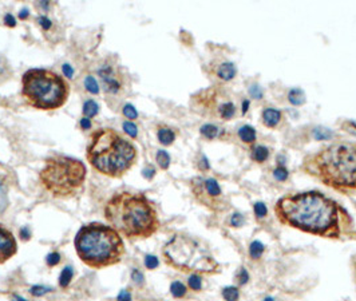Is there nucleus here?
<instances>
[{"mask_svg":"<svg viewBox=\"0 0 356 301\" xmlns=\"http://www.w3.org/2000/svg\"><path fill=\"white\" fill-rule=\"evenodd\" d=\"M278 222L331 240L355 238L354 220L334 198L316 190L287 194L275 204Z\"/></svg>","mask_w":356,"mask_h":301,"instance_id":"obj_1","label":"nucleus"},{"mask_svg":"<svg viewBox=\"0 0 356 301\" xmlns=\"http://www.w3.org/2000/svg\"><path fill=\"white\" fill-rule=\"evenodd\" d=\"M300 169L341 194L356 195V142L338 141L304 157Z\"/></svg>","mask_w":356,"mask_h":301,"instance_id":"obj_2","label":"nucleus"},{"mask_svg":"<svg viewBox=\"0 0 356 301\" xmlns=\"http://www.w3.org/2000/svg\"><path fill=\"white\" fill-rule=\"evenodd\" d=\"M105 218L113 229L129 240L149 238L161 226L158 213L144 194L118 193L105 205Z\"/></svg>","mask_w":356,"mask_h":301,"instance_id":"obj_3","label":"nucleus"},{"mask_svg":"<svg viewBox=\"0 0 356 301\" xmlns=\"http://www.w3.org/2000/svg\"><path fill=\"white\" fill-rule=\"evenodd\" d=\"M87 161L103 175L119 178L128 173L137 159V149L113 128H99L91 135Z\"/></svg>","mask_w":356,"mask_h":301,"instance_id":"obj_4","label":"nucleus"},{"mask_svg":"<svg viewBox=\"0 0 356 301\" xmlns=\"http://www.w3.org/2000/svg\"><path fill=\"white\" fill-rule=\"evenodd\" d=\"M75 249L79 258L93 269L115 265L125 253L121 234L100 222L87 223L79 229L75 237Z\"/></svg>","mask_w":356,"mask_h":301,"instance_id":"obj_5","label":"nucleus"},{"mask_svg":"<svg viewBox=\"0 0 356 301\" xmlns=\"http://www.w3.org/2000/svg\"><path fill=\"white\" fill-rule=\"evenodd\" d=\"M162 256L169 267L182 273L216 274L221 270L210 252L200 241L185 234H174L163 246Z\"/></svg>","mask_w":356,"mask_h":301,"instance_id":"obj_6","label":"nucleus"},{"mask_svg":"<svg viewBox=\"0 0 356 301\" xmlns=\"http://www.w3.org/2000/svg\"><path fill=\"white\" fill-rule=\"evenodd\" d=\"M70 87L56 73L45 68H32L22 78V95L38 110H56L68 99Z\"/></svg>","mask_w":356,"mask_h":301,"instance_id":"obj_7","label":"nucleus"},{"mask_svg":"<svg viewBox=\"0 0 356 301\" xmlns=\"http://www.w3.org/2000/svg\"><path fill=\"white\" fill-rule=\"evenodd\" d=\"M87 170L83 162L71 157L52 156L46 159L39 179L49 193L58 198H68L78 194L83 188Z\"/></svg>","mask_w":356,"mask_h":301,"instance_id":"obj_8","label":"nucleus"},{"mask_svg":"<svg viewBox=\"0 0 356 301\" xmlns=\"http://www.w3.org/2000/svg\"><path fill=\"white\" fill-rule=\"evenodd\" d=\"M192 106L202 115L220 121H232L239 111L236 100L223 86L200 91L192 98Z\"/></svg>","mask_w":356,"mask_h":301,"instance_id":"obj_9","label":"nucleus"},{"mask_svg":"<svg viewBox=\"0 0 356 301\" xmlns=\"http://www.w3.org/2000/svg\"><path fill=\"white\" fill-rule=\"evenodd\" d=\"M190 190L194 200L210 212L221 213L228 207L227 198L217 179L204 175L194 177L190 179Z\"/></svg>","mask_w":356,"mask_h":301,"instance_id":"obj_10","label":"nucleus"},{"mask_svg":"<svg viewBox=\"0 0 356 301\" xmlns=\"http://www.w3.org/2000/svg\"><path fill=\"white\" fill-rule=\"evenodd\" d=\"M98 75H99L102 86L105 89L106 93L109 94H118L119 91H122L123 86H125V78L119 71V68L114 64H109L106 63L98 70Z\"/></svg>","mask_w":356,"mask_h":301,"instance_id":"obj_11","label":"nucleus"},{"mask_svg":"<svg viewBox=\"0 0 356 301\" xmlns=\"http://www.w3.org/2000/svg\"><path fill=\"white\" fill-rule=\"evenodd\" d=\"M17 251L16 240L12 233L0 225V264L8 261L11 257L15 256Z\"/></svg>","mask_w":356,"mask_h":301,"instance_id":"obj_12","label":"nucleus"},{"mask_svg":"<svg viewBox=\"0 0 356 301\" xmlns=\"http://www.w3.org/2000/svg\"><path fill=\"white\" fill-rule=\"evenodd\" d=\"M213 74H214L220 80H223V82H230V80H233L234 77L237 75V67H236V64H234L233 62L229 61L220 62L217 66L214 67Z\"/></svg>","mask_w":356,"mask_h":301,"instance_id":"obj_13","label":"nucleus"},{"mask_svg":"<svg viewBox=\"0 0 356 301\" xmlns=\"http://www.w3.org/2000/svg\"><path fill=\"white\" fill-rule=\"evenodd\" d=\"M283 119V112L275 107H265L261 112V122L268 128H276Z\"/></svg>","mask_w":356,"mask_h":301,"instance_id":"obj_14","label":"nucleus"},{"mask_svg":"<svg viewBox=\"0 0 356 301\" xmlns=\"http://www.w3.org/2000/svg\"><path fill=\"white\" fill-rule=\"evenodd\" d=\"M249 151H251L249 153L251 159L253 162H256V163H265V162L269 161L271 154H272V151H271L269 147L264 145H257V143L251 146V150Z\"/></svg>","mask_w":356,"mask_h":301,"instance_id":"obj_15","label":"nucleus"},{"mask_svg":"<svg viewBox=\"0 0 356 301\" xmlns=\"http://www.w3.org/2000/svg\"><path fill=\"white\" fill-rule=\"evenodd\" d=\"M200 133L205 140L209 141L221 140L224 135L227 134L223 127H220V126L214 125V123H206L204 126H201Z\"/></svg>","mask_w":356,"mask_h":301,"instance_id":"obj_16","label":"nucleus"},{"mask_svg":"<svg viewBox=\"0 0 356 301\" xmlns=\"http://www.w3.org/2000/svg\"><path fill=\"white\" fill-rule=\"evenodd\" d=\"M237 137L239 140L245 143V145L253 146L256 143L257 141V133L253 126H249V125H244L240 128H237Z\"/></svg>","mask_w":356,"mask_h":301,"instance_id":"obj_17","label":"nucleus"},{"mask_svg":"<svg viewBox=\"0 0 356 301\" xmlns=\"http://www.w3.org/2000/svg\"><path fill=\"white\" fill-rule=\"evenodd\" d=\"M8 182L4 175H0V216L6 212L8 207Z\"/></svg>","mask_w":356,"mask_h":301,"instance_id":"obj_18","label":"nucleus"},{"mask_svg":"<svg viewBox=\"0 0 356 301\" xmlns=\"http://www.w3.org/2000/svg\"><path fill=\"white\" fill-rule=\"evenodd\" d=\"M157 137H158L160 143H162L163 146L173 145V142L176 141V133L170 127H167V126H161V127L158 128Z\"/></svg>","mask_w":356,"mask_h":301,"instance_id":"obj_19","label":"nucleus"},{"mask_svg":"<svg viewBox=\"0 0 356 301\" xmlns=\"http://www.w3.org/2000/svg\"><path fill=\"white\" fill-rule=\"evenodd\" d=\"M12 78V68L10 62L7 61L4 55L0 54V84L7 82L8 79Z\"/></svg>","mask_w":356,"mask_h":301,"instance_id":"obj_20","label":"nucleus"},{"mask_svg":"<svg viewBox=\"0 0 356 301\" xmlns=\"http://www.w3.org/2000/svg\"><path fill=\"white\" fill-rule=\"evenodd\" d=\"M264 252H265V245L262 244L261 241L255 240L249 244L248 253H249V257H251L253 261H259L262 257V254H264Z\"/></svg>","mask_w":356,"mask_h":301,"instance_id":"obj_21","label":"nucleus"},{"mask_svg":"<svg viewBox=\"0 0 356 301\" xmlns=\"http://www.w3.org/2000/svg\"><path fill=\"white\" fill-rule=\"evenodd\" d=\"M221 296H223L224 301H239L240 300V288L237 285H229V286H224L221 290Z\"/></svg>","mask_w":356,"mask_h":301,"instance_id":"obj_22","label":"nucleus"},{"mask_svg":"<svg viewBox=\"0 0 356 301\" xmlns=\"http://www.w3.org/2000/svg\"><path fill=\"white\" fill-rule=\"evenodd\" d=\"M288 100L293 106H301L306 103V94L301 89H292L288 93Z\"/></svg>","mask_w":356,"mask_h":301,"instance_id":"obj_23","label":"nucleus"},{"mask_svg":"<svg viewBox=\"0 0 356 301\" xmlns=\"http://www.w3.org/2000/svg\"><path fill=\"white\" fill-rule=\"evenodd\" d=\"M170 293L174 299H185L188 295V286L181 281H173L170 285Z\"/></svg>","mask_w":356,"mask_h":301,"instance_id":"obj_24","label":"nucleus"},{"mask_svg":"<svg viewBox=\"0 0 356 301\" xmlns=\"http://www.w3.org/2000/svg\"><path fill=\"white\" fill-rule=\"evenodd\" d=\"M272 175L277 182H285L290 178V170L285 167L284 163H277L272 170Z\"/></svg>","mask_w":356,"mask_h":301,"instance_id":"obj_25","label":"nucleus"},{"mask_svg":"<svg viewBox=\"0 0 356 301\" xmlns=\"http://www.w3.org/2000/svg\"><path fill=\"white\" fill-rule=\"evenodd\" d=\"M188 288L193 292H201L204 288V283H202V274L192 273L188 279Z\"/></svg>","mask_w":356,"mask_h":301,"instance_id":"obj_26","label":"nucleus"},{"mask_svg":"<svg viewBox=\"0 0 356 301\" xmlns=\"http://www.w3.org/2000/svg\"><path fill=\"white\" fill-rule=\"evenodd\" d=\"M234 280H236V283H237V286H245V285L249 283V280H251V276H249V272L246 270V268L245 267H241L236 272V276H234Z\"/></svg>","mask_w":356,"mask_h":301,"instance_id":"obj_27","label":"nucleus"},{"mask_svg":"<svg viewBox=\"0 0 356 301\" xmlns=\"http://www.w3.org/2000/svg\"><path fill=\"white\" fill-rule=\"evenodd\" d=\"M73 276L74 270L71 267H66L62 270L61 277H59V285H61L62 288H67L70 285L71 280H73Z\"/></svg>","mask_w":356,"mask_h":301,"instance_id":"obj_28","label":"nucleus"},{"mask_svg":"<svg viewBox=\"0 0 356 301\" xmlns=\"http://www.w3.org/2000/svg\"><path fill=\"white\" fill-rule=\"evenodd\" d=\"M253 213H255V217L257 221H262L264 218H267L268 216V206L264 202H255L253 205Z\"/></svg>","mask_w":356,"mask_h":301,"instance_id":"obj_29","label":"nucleus"},{"mask_svg":"<svg viewBox=\"0 0 356 301\" xmlns=\"http://www.w3.org/2000/svg\"><path fill=\"white\" fill-rule=\"evenodd\" d=\"M156 159L157 163H158V166L161 167L162 170H167L169 166H170V156H169L167 151L165 150L158 151L156 156Z\"/></svg>","mask_w":356,"mask_h":301,"instance_id":"obj_30","label":"nucleus"},{"mask_svg":"<svg viewBox=\"0 0 356 301\" xmlns=\"http://www.w3.org/2000/svg\"><path fill=\"white\" fill-rule=\"evenodd\" d=\"M228 225L230 228H243L245 225V217L241 214V213L236 212L233 214H230V217L228 220Z\"/></svg>","mask_w":356,"mask_h":301,"instance_id":"obj_31","label":"nucleus"},{"mask_svg":"<svg viewBox=\"0 0 356 301\" xmlns=\"http://www.w3.org/2000/svg\"><path fill=\"white\" fill-rule=\"evenodd\" d=\"M334 137V133L328 128H315L313 130V138L317 141H328Z\"/></svg>","mask_w":356,"mask_h":301,"instance_id":"obj_32","label":"nucleus"},{"mask_svg":"<svg viewBox=\"0 0 356 301\" xmlns=\"http://www.w3.org/2000/svg\"><path fill=\"white\" fill-rule=\"evenodd\" d=\"M83 114L87 118H93L98 114V105L94 100H87L83 106Z\"/></svg>","mask_w":356,"mask_h":301,"instance_id":"obj_33","label":"nucleus"},{"mask_svg":"<svg viewBox=\"0 0 356 301\" xmlns=\"http://www.w3.org/2000/svg\"><path fill=\"white\" fill-rule=\"evenodd\" d=\"M84 84H86V89L89 90L91 94H98L99 89H98V83H97L95 78H93V77H87L86 80H84Z\"/></svg>","mask_w":356,"mask_h":301,"instance_id":"obj_34","label":"nucleus"},{"mask_svg":"<svg viewBox=\"0 0 356 301\" xmlns=\"http://www.w3.org/2000/svg\"><path fill=\"white\" fill-rule=\"evenodd\" d=\"M46 262H47L49 267H55L61 262V254L56 253V252H52V253H50L49 256L46 257Z\"/></svg>","mask_w":356,"mask_h":301,"instance_id":"obj_35","label":"nucleus"},{"mask_svg":"<svg viewBox=\"0 0 356 301\" xmlns=\"http://www.w3.org/2000/svg\"><path fill=\"white\" fill-rule=\"evenodd\" d=\"M123 115L128 118V119H137L138 118V112L134 109L131 105H126L123 107Z\"/></svg>","mask_w":356,"mask_h":301,"instance_id":"obj_36","label":"nucleus"},{"mask_svg":"<svg viewBox=\"0 0 356 301\" xmlns=\"http://www.w3.org/2000/svg\"><path fill=\"white\" fill-rule=\"evenodd\" d=\"M123 130H125V131H126V133H128L131 138H135V137H137V134H138V128H137V126H135L133 122L123 123Z\"/></svg>","mask_w":356,"mask_h":301,"instance_id":"obj_37","label":"nucleus"},{"mask_svg":"<svg viewBox=\"0 0 356 301\" xmlns=\"http://www.w3.org/2000/svg\"><path fill=\"white\" fill-rule=\"evenodd\" d=\"M51 288H47V286H32L31 288V295L32 296H36V297H39V296H43L46 295V293H49V292H51Z\"/></svg>","mask_w":356,"mask_h":301,"instance_id":"obj_38","label":"nucleus"},{"mask_svg":"<svg viewBox=\"0 0 356 301\" xmlns=\"http://www.w3.org/2000/svg\"><path fill=\"white\" fill-rule=\"evenodd\" d=\"M160 265V261H158V258L156 256H146L145 258V267L147 269H156L157 267Z\"/></svg>","mask_w":356,"mask_h":301,"instance_id":"obj_39","label":"nucleus"},{"mask_svg":"<svg viewBox=\"0 0 356 301\" xmlns=\"http://www.w3.org/2000/svg\"><path fill=\"white\" fill-rule=\"evenodd\" d=\"M343 128H344V131L356 137V122H354V121H344L343 122Z\"/></svg>","mask_w":356,"mask_h":301,"instance_id":"obj_40","label":"nucleus"},{"mask_svg":"<svg viewBox=\"0 0 356 301\" xmlns=\"http://www.w3.org/2000/svg\"><path fill=\"white\" fill-rule=\"evenodd\" d=\"M248 91H249V95H251L252 98H255V99H261L262 98V90L259 86H256V84L251 86Z\"/></svg>","mask_w":356,"mask_h":301,"instance_id":"obj_41","label":"nucleus"},{"mask_svg":"<svg viewBox=\"0 0 356 301\" xmlns=\"http://www.w3.org/2000/svg\"><path fill=\"white\" fill-rule=\"evenodd\" d=\"M131 279L134 280V283L137 285H142L144 284V274L141 273L139 270H133V273H131Z\"/></svg>","mask_w":356,"mask_h":301,"instance_id":"obj_42","label":"nucleus"},{"mask_svg":"<svg viewBox=\"0 0 356 301\" xmlns=\"http://www.w3.org/2000/svg\"><path fill=\"white\" fill-rule=\"evenodd\" d=\"M198 169H200L201 172H206V170H209V162H208V158H206L204 154H201V159L198 162Z\"/></svg>","mask_w":356,"mask_h":301,"instance_id":"obj_43","label":"nucleus"},{"mask_svg":"<svg viewBox=\"0 0 356 301\" xmlns=\"http://www.w3.org/2000/svg\"><path fill=\"white\" fill-rule=\"evenodd\" d=\"M117 301H131V295H130V292H128V290L125 289L121 290L117 297Z\"/></svg>","mask_w":356,"mask_h":301,"instance_id":"obj_44","label":"nucleus"},{"mask_svg":"<svg viewBox=\"0 0 356 301\" xmlns=\"http://www.w3.org/2000/svg\"><path fill=\"white\" fill-rule=\"evenodd\" d=\"M39 24L42 27L45 28V30H49L51 27V20L50 19H47L46 16H40L39 17Z\"/></svg>","mask_w":356,"mask_h":301,"instance_id":"obj_45","label":"nucleus"},{"mask_svg":"<svg viewBox=\"0 0 356 301\" xmlns=\"http://www.w3.org/2000/svg\"><path fill=\"white\" fill-rule=\"evenodd\" d=\"M63 73H65V75H66V77L71 78V77L74 75V70L71 68V67L68 66V64H63Z\"/></svg>","mask_w":356,"mask_h":301,"instance_id":"obj_46","label":"nucleus"},{"mask_svg":"<svg viewBox=\"0 0 356 301\" xmlns=\"http://www.w3.org/2000/svg\"><path fill=\"white\" fill-rule=\"evenodd\" d=\"M249 106H251V102H249V99L243 100V102H241V112H243V114H246Z\"/></svg>","mask_w":356,"mask_h":301,"instance_id":"obj_47","label":"nucleus"},{"mask_svg":"<svg viewBox=\"0 0 356 301\" xmlns=\"http://www.w3.org/2000/svg\"><path fill=\"white\" fill-rule=\"evenodd\" d=\"M4 23H6L7 26L15 27V19H14L12 15H6V16H4Z\"/></svg>","mask_w":356,"mask_h":301,"instance_id":"obj_48","label":"nucleus"},{"mask_svg":"<svg viewBox=\"0 0 356 301\" xmlns=\"http://www.w3.org/2000/svg\"><path fill=\"white\" fill-rule=\"evenodd\" d=\"M81 126H82V128H84V130H89V128L91 127V122H90L89 118H83V119L81 121Z\"/></svg>","mask_w":356,"mask_h":301,"instance_id":"obj_49","label":"nucleus"},{"mask_svg":"<svg viewBox=\"0 0 356 301\" xmlns=\"http://www.w3.org/2000/svg\"><path fill=\"white\" fill-rule=\"evenodd\" d=\"M19 234H20V237H22L23 240H28V238L31 237V234H30V232H28L27 228H23L22 230L19 232Z\"/></svg>","mask_w":356,"mask_h":301,"instance_id":"obj_50","label":"nucleus"},{"mask_svg":"<svg viewBox=\"0 0 356 301\" xmlns=\"http://www.w3.org/2000/svg\"><path fill=\"white\" fill-rule=\"evenodd\" d=\"M12 301H27L26 299H23L20 296L17 295H12Z\"/></svg>","mask_w":356,"mask_h":301,"instance_id":"obj_51","label":"nucleus"},{"mask_svg":"<svg viewBox=\"0 0 356 301\" xmlns=\"http://www.w3.org/2000/svg\"><path fill=\"white\" fill-rule=\"evenodd\" d=\"M27 15H28V14H27V11H26V10H24V11H22V14H19L20 19H26V17H27Z\"/></svg>","mask_w":356,"mask_h":301,"instance_id":"obj_52","label":"nucleus"},{"mask_svg":"<svg viewBox=\"0 0 356 301\" xmlns=\"http://www.w3.org/2000/svg\"><path fill=\"white\" fill-rule=\"evenodd\" d=\"M261 301H276L273 297H271V296H268V297H265V299H262Z\"/></svg>","mask_w":356,"mask_h":301,"instance_id":"obj_53","label":"nucleus"},{"mask_svg":"<svg viewBox=\"0 0 356 301\" xmlns=\"http://www.w3.org/2000/svg\"><path fill=\"white\" fill-rule=\"evenodd\" d=\"M354 268H355V276H356V257L354 258Z\"/></svg>","mask_w":356,"mask_h":301,"instance_id":"obj_54","label":"nucleus"}]
</instances>
